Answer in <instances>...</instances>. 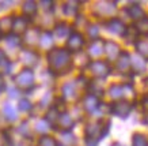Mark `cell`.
I'll return each mask as SVG.
<instances>
[{
  "instance_id": "6da1fadb",
  "label": "cell",
  "mask_w": 148,
  "mask_h": 146,
  "mask_svg": "<svg viewBox=\"0 0 148 146\" xmlns=\"http://www.w3.org/2000/svg\"><path fill=\"white\" fill-rule=\"evenodd\" d=\"M48 67L49 71L57 75L68 73L72 67V53L67 48H57L53 46L46 53Z\"/></svg>"
},
{
  "instance_id": "5bb4252c",
  "label": "cell",
  "mask_w": 148,
  "mask_h": 146,
  "mask_svg": "<svg viewBox=\"0 0 148 146\" xmlns=\"http://www.w3.org/2000/svg\"><path fill=\"white\" fill-rule=\"evenodd\" d=\"M72 29L67 22H57L54 25L53 29V36H56L57 38H67L71 34Z\"/></svg>"
},
{
  "instance_id": "9c48e42d",
  "label": "cell",
  "mask_w": 148,
  "mask_h": 146,
  "mask_svg": "<svg viewBox=\"0 0 148 146\" xmlns=\"http://www.w3.org/2000/svg\"><path fill=\"white\" fill-rule=\"evenodd\" d=\"M82 105L87 113H94L95 111L101 107V101H99V97L91 94V93H87L82 101Z\"/></svg>"
},
{
  "instance_id": "f1b7e54d",
  "label": "cell",
  "mask_w": 148,
  "mask_h": 146,
  "mask_svg": "<svg viewBox=\"0 0 148 146\" xmlns=\"http://www.w3.org/2000/svg\"><path fill=\"white\" fill-rule=\"evenodd\" d=\"M132 146H148V137L141 132H135L132 135Z\"/></svg>"
},
{
  "instance_id": "8d00e7d4",
  "label": "cell",
  "mask_w": 148,
  "mask_h": 146,
  "mask_svg": "<svg viewBox=\"0 0 148 146\" xmlns=\"http://www.w3.org/2000/svg\"><path fill=\"white\" fill-rule=\"evenodd\" d=\"M49 128H50V126L48 124V122H46L45 119H41V120H38V122L36 123V131L37 132H41L42 135H44V134H45Z\"/></svg>"
},
{
  "instance_id": "f6af8a7d",
  "label": "cell",
  "mask_w": 148,
  "mask_h": 146,
  "mask_svg": "<svg viewBox=\"0 0 148 146\" xmlns=\"http://www.w3.org/2000/svg\"><path fill=\"white\" fill-rule=\"evenodd\" d=\"M143 87H144V90L148 93V78H145L143 81Z\"/></svg>"
},
{
  "instance_id": "7a4b0ae2",
  "label": "cell",
  "mask_w": 148,
  "mask_h": 146,
  "mask_svg": "<svg viewBox=\"0 0 148 146\" xmlns=\"http://www.w3.org/2000/svg\"><path fill=\"white\" fill-rule=\"evenodd\" d=\"M14 82L16 85V89L22 91H30L36 87V77H34V71L32 69H22L15 77H14Z\"/></svg>"
},
{
  "instance_id": "83f0119b",
  "label": "cell",
  "mask_w": 148,
  "mask_h": 146,
  "mask_svg": "<svg viewBox=\"0 0 148 146\" xmlns=\"http://www.w3.org/2000/svg\"><path fill=\"white\" fill-rule=\"evenodd\" d=\"M139 36H148V17H144L133 25Z\"/></svg>"
},
{
  "instance_id": "836d02e7",
  "label": "cell",
  "mask_w": 148,
  "mask_h": 146,
  "mask_svg": "<svg viewBox=\"0 0 148 146\" xmlns=\"http://www.w3.org/2000/svg\"><path fill=\"white\" fill-rule=\"evenodd\" d=\"M109 96L117 101L122 98V85H112L109 87Z\"/></svg>"
},
{
  "instance_id": "b9f144b4",
  "label": "cell",
  "mask_w": 148,
  "mask_h": 146,
  "mask_svg": "<svg viewBox=\"0 0 148 146\" xmlns=\"http://www.w3.org/2000/svg\"><path fill=\"white\" fill-rule=\"evenodd\" d=\"M86 146H98V139H94V138H86Z\"/></svg>"
},
{
  "instance_id": "681fc988",
  "label": "cell",
  "mask_w": 148,
  "mask_h": 146,
  "mask_svg": "<svg viewBox=\"0 0 148 146\" xmlns=\"http://www.w3.org/2000/svg\"><path fill=\"white\" fill-rule=\"evenodd\" d=\"M1 37H3V33H1V30H0V40H1Z\"/></svg>"
},
{
  "instance_id": "30bf717a",
  "label": "cell",
  "mask_w": 148,
  "mask_h": 146,
  "mask_svg": "<svg viewBox=\"0 0 148 146\" xmlns=\"http://www.w3.org/2000/svg\"><path fill=\"white\" fill-rule=\"evenodd\" d=\"M103 53H106V56H108V59L110 62L112 60H117V57L121 53V48H120V45L116 41H105Z\"/></svg>"
},
{
  "instance_id": "1f68e13d",
  "label": "cell",
  "mask_w": 148,
  "mask_h": 146,
  "mask_svg": "<svg viewBox=\"0 0 148 146\" xmlns=\"http://www.w3.org/2000/svg\"><path fill=\"white\" fill-rule=\"evenodd\" d=\"M57 143L58 142L52 135H48V134H44L38 139V146H57Z\"/></svg>"
},
{
  "instance_id": "7bdbcfd3",
  "label": "cell",
  "mask_w": 148,
  "mask_h": 146,
  "mask_svg": "<svg viewBox=\"0 0 148 146\" xmlns=\"http://www.w3.org/2000/svg\"><path fill=\"white\" fill-rule=\"evenodd\" d=\"M5 90V81H4V77H3V74L0 73V94Z\"/></svg>"
},
{
  "instance_id": "ba28073f",
  "label": "cell",
  "mask_w": 148,
  "mask_h": 146,
  "mask_svg": "<svg viewBox=\"0 0 148 146\" xmlns=\"http://www.w3.org/2000/svg\"><path fill=\"white\" fill-rule=\"evenodd\" d=\"M105 26H106L108 32L117 34V36H124V33L126 30L125 22H122L120 18H110L109 21L105 22Z\"/></svg>"
},
{
  "instance_id": "44dd1931",
  "label": "cell",
  "mask_w": 148,
  "mask_h": 146,
  "mask_svg": "<svg viewBox=\"0 0 148 146\" xmlns=\"http://www.w3.org/2000/svg\"><path fill=\"white\" fill-rule=\"evenodd\" d=\"M147 69V62L140 57V56H136V57H130V70H133L136 74L144 73Z\"/></svg>"
},
{
  "instance_id": "52a82bcc",
  "label": "cell",
  "mask_w": 148,
  "mask_h": 146,
  "mask_svg": "<svg viewBox=\"0 0 148 146\" xmlns=\"http://www.w3.org/2000/svg\"><path fill=\"white\" fill-rule=\"evenodd\" d=\"M21 60L23 62V64L26 66V69H32L34 66L38 64V60H40V55L38 52L34 51L33 48H25L21 52Z\"/></svg>"
},
{
  "instance_id": "ee69618b",
  "label": "cell",
  "mask_w": 148,
  "mask_h": 146,
  "mask_svg": "<svg viewBox=\"0 0 148 146\" xmlns=\"http://www.w3.org/2000/svg\"><path fill=\"white\" fill-rule=\"evenodd\" d=\"M18 89L16 87H12V89H10V93H8V96L11 97V98H14V97H16L18 96Z\"/></svg>"
},
{
  "instance_id": "ac0fdd59",
  "label": "cell",
  "mask_w": 148,
  "mask_h": 146,
  "mask_svg": "<svg viewBox=\"0 0 148 146\" xmlns=\"http://www.w3.org/2000/svg\"><path fill=\"white\" fill-rule=\"evenodd\" d=\"M103 45H105V41L101 38L92 40L90 46H88V55L91 57H99L103 53Z\"/></svg>"
},
{
  "instance_id": "7dc6e473",
  "label": "cell",
  "mask_w": 148,
  "mask_h": 146,
  "mask_svg": "<svg viewBox=\"0 0 148 146\" xmlns=\"http://www.w3.org/2000/svg\"><path fill=\"white\" fill-rule=\"evenodd\" d=\"M112 146H125V145H122V143H120V142H113Z\"/></svg>"
},
{
  "instance_id": "3957f363",
  "label": "cell",
  "mask_w": 148,
  "mask_h": 146,
  "mask_svg": "<svg viewBox=\"0 0 148 146\" xmlns=\"http://www.w3.org/2000/svg\"><path fill=\"white\" fill-rule=\"evenodd\" d=\"M88 70L91 71V74L94 75L95 78L98 79H102V78H106L109 74L112 73V67L108 62L105 60H92L87 64Z\"/></svg>"
},
{
  "instance_id": "8fae6325",
  "label": "cell",
  "mask_w": 148,
  "mask_h": 146,
  "mask_svg": "<svg viewBox=\"0 0 148 146\" xmlns=\"http://www.w3.org/2000/svg\"><path fill=\"white\" fill-rule=\"evenodd\" d=\"M116 69L122 74H128L130 71V55L128 52H121L116 60Z\"/></svg>"
},
{
  "instance_id": "9a60e30c",
  "label": "cell",
  "mask_w": 148,
  "mask_h": 146,
  "mask_svg": "<svg viewBox=\"0 0 148 146\" xmlns=\"http://www.w3.org/2000/svg\"><path fill=\"white\" fill-rule=\"evenodd\" d=\"M126 14H128V17H129V18L135 19L136 22H137V21H140V19H143L144 17H147V14H145V11L143 10V7H141V6H139L137 3L129 6V7L126 8Z\"/></svg>"
},
{
  "instance_id": "8992f818",
  "label": "cell",
  "mask_w": 148,
  "mask_h": 146,
  "mask_svg": "<svg viewBox=\"0 0 148 146\" xmlns=\"http://www.w3.org/2000/svg\"><path fill=\"white\" fill-rule=\"evenodd\" d=\"M29 22L30 19L25 15H15L12 17V25H11V33L15 36H23L29 30Z\"/></svg>"
},
{
  "instance_id": "ffe728a7",
  "label": "cell",
  "mask_w": 148,
  "mask_h": 146,
  "mask_svg": "<svg viewBox=\"0 0 148 146\" xmlns=\"http://www.w3.org/2000/svg\"><path fill=\"white\" fill-rule=\"evenodd\" d=\"M1 113L4 116V119L7 122H15L18 119V112L15 109V107L11 105L10 102H5L3 105V109H1Z\"/></svg>"
},
{
  "instance_id": "60d3db41",
  "label": "cell",
  "mask_w": 148,
  "mask_h": 146,
  "mask_svg": "<svg viewBox=\"0 0 148 146\" xmlns=\"http://www.w3.org/2000/svg\"><path fill=\"white\" fill-rule=\"evenodd\" d=\"M18 131L22 134V137H29V135H30V130H29L27 122H22V123H21V126L18 127Z\"/></svg>"
},
{
  "instance_id": "74e56055",
  "label": "cell",
  "mask_w": 148,
  "mask_h": 146,
  "mask_svg": "<svg viewBox=\"0 0 148 146\" xmlns=\"http://www.w3.org/2000/svg\"><path fill=\"white\" fill-rule=\"evenodd\" d=\"M11 25H12V17H4L0 21V30H1V33H3L4 29H8L11 32Z\"/></svg>"
},
{
  "instance_id": "7c38bea8",
  "label": "cell",
  "mask_w": 148,
  "mask_h": 146,
  "mask_svg": "<svg viewBox=\"0 0 148 146\" xmlns=\"http://www.w3.org/2000/svg\"><path fill=\"white\" fill-rule=\"evenodd\" d=\"M101 131H102V120L88 123L84 128L86 138H94V139H98V141L99 137H101Z\"/></svg>"
},
{
  "instance_id": "d6986e66",
  "label": "cell",
  "mask_w": 148,
  "mask_h": 146,
  "mask_svg": "<svg viewBox=\"0 0 148 146\" xmlns=\"http://www.w3.org/2000/svg\"><path fill=\"white\" fill-rule=\"evenodd\" d=\"M37 11H38V3L34 1V0H26L25 3L22 4V12L25 17L30 19L32 17L37 14Z\"/></svg>"
},
{
  "instance_id": "4fadbf2b",
  "label": "cell",
  "mask_w": 148,
  "mask_h": 146,
  "mask_svg": "<svg viewBox=\"0 0 148 146\" xmlns=\"http://www.w3.org/2000/svg\"><path fill=\"white\" fill-rule=\"evenodd\" d=\"M73 124H75V122H73V118H72V116L68 113V112H64V113L60 115L58 122H57V124H56V126H60V130H61V132H68V131H71V130H72Z\"/></svg>"
},
{
  "instance_id": "5b68a950",
  "label": "cell",
  "mask_w": 148,
  "mask_h": 146,
  "mask_svg": "<svg viewBox=\"0 0 148 146\" xmlns=\"http://www.w3.org/2000/svg\"><path fill=\"white\" fill-rule=\"evenodd\" d=\"M86 45V38L80 32L72 30L71 34L67 37V49L69 52H80Z\"/></svg>"
},
{
  "instance_id": "2e32d148",
  "label": "cell",
  "mask_w": 148,
  "mask_h": 146,
  "mask_svg": "<svg viewBox=\"0 0 148 146\" xmlns=\"http://www.w3.org/2000/svg\"><path fill=\"white\" fill-rule=\"evenodd\" d=\"M61 93H63V98H75L77 96V85L75 81L72 82H65L61 86Z\"/></svg>"
},
{
  "instance_id": "c3c4849f",
  "label": "cell",
  "mask_w": 148,
  "mask_h": 146,
  "mask_svg": "<svg viewBox=\"0 0 148 146\" xmlns=\"http://www.w3.org/2000/svg\"><path fill=\"white\" fill-rule=\"evenodd\" d=\"M57 146H68V145H64V143H57Z\"/></svg>"
},
{
  "instance_id": "603a6c76",
  "label": "cell",
  "mask_w": 148,
  "mask_h": 146,
  "mask_svg": "<svg viewBox=\"0 0 148 146\" xmlns=\"http://www.w3.org/2000/svg\"><path fill=\"white\" fill-rule=\"evenodd\" d=\"M53 33L52 32H48V30H45V32H42L40 34V40H38V42H40V45L42 46V48H49V49H52L53 48ZM48 49V51H49Z\"/></svg>"
},
{
  "instance_id": "e0dca14e",
  "label": "cell",
  "mask_w": 148,
  "mask_h": 146,
  "mask_svg": "<svg viewBox=\"0 0 148 146\" xmlns=\"http://www.w3.org/2000/svg\"><path fill=\"white\" fill-rule=\"evenodd\" d=\"M95 8H97V14L98 15H112L114 11H116V1L113 3V1H103V3H97L95 6Z\"/></svg>"
},
{
  "instance_id": "d6a6232c",
  "label": "cell",
  "mask_w": 148,
  "mask_h": 146,
  "mask_svg": "<svg viewBox=\"0 0 148 146\" xmlns=\"http://www.w3.org/2000/svg\"><path fill=\"white\" fill-rule=\"evenodd\" d=\"M99 32H101L99 25H97V23L87 25V36L91 38V41H92V40H97V38H99Z\"/></svg>"
},
{
  "instance_id": "d4e9b609",
  "label": "cell",
  "mask_w": 148,
  "mask_h": 146,
  "mask_svg": "<svg viewBox=\"0 0 148 146\" xmlns=\"http://www.w3.org/2000/svg\"><path fill=\"white\" fill-rule=\"evenodd\" d=\"M135 48L137 51V53H139L140 57H143L145 62L148 60V42L145 40H141L139 38L137 41L135 42Z\"/></svg>"
},
{
  "instance_id": "484cf974",
  "label": "cell",
  "mask_w": 148,
  "mask_h": 146,
  "mask_svg": "<svg viewBox=\"0 0 148 146\" xmlns=\"http://www.w3.org/2000/svg\"><path fill=\"white\" fill-rule=\"evenodd\" d=\"M40 34H41V32H40V29H37V28H34V29H29L23 36H25V41L29 44V45H33V44H37V41L40 40Z\"/></svg>"
},
{
  "instance_id": "277c9868",
  "label": "cell",
  "mask_w": 148,
  "mask_h": 146,
  "mask_svg": "<svg viewBox=\"0 0 148 146\" xmlns=\"http://www.w3.org/2000/svg\"><path fill=\"white\" fill-rule=\"evenodd\" d=\"M132 109H133V104L126 100H118L110 105L112 115H114V116H117L120 119H126L130 115Z\"/></svg>"
},
{
  "instance_id": "f35d334b",
  "label": "cell",
  "mask_w": 148,
  "mask_h": 146,
  "mask_svg": "<svg viewBox=\"0 0 148 146\" xmlns=\"http://www.w3.org/2000/svg\"><path fill=\"white\" fill-rule=\"evenodd\" d=\"M40 6L42 7V10L44 11H53L54 10V3L53 1H50V0H42V1H40Z\"/></svg>"
},
{
  "instance_id": "4316f807",
  "label": "cell",
  "mask_w": 148,
  "mask_h": 146,
  "mask_svg": "<svg viewBox=\"0 0 148 146\" xmlns=\"http://www.w3.org/2000/svg\"><path fill=\"white\" fill-rule=\"evenodd\" d=\"M11 69H12V63L11 60L7 57L5 52L3 49H0V70L4 74H10L11 73Z\"/></svg>"
},
{
  "instance_id": "ab89813d",
  "label": "cell",
  "mask_w": 148,
  "mask_h": 146,
  "mask_svg": "<svg viewBox=\"0 0 148 146\" xmlns=\"http://www.w3.org/2000/svg\"><path fill=\"white\" fill-rule=\"evenodd\" d=\"M61 134H63V139L65 141V143H64V145L71 146V145H73V143H75V141H76V139H75V137H73L69 131H68V132H61Z\"/></svg>"
},
{
  "instance_id": "7402d4cb",
  "label": "cell",
  "mask_w": 148,
  "mask_h": 146,
  "mask_svg": "<svg viewBox=\"0 0 148 146\" xmlns=\"http://www.w3.org/2000/svg\"><path fill=\"white\" fill-rule=\"evenodd\" d=\"M60 112H58L56 108H54L53 105L50 107L49 109L46 111V113H45V120L48 122V124H49L52 128H56V124H57V122H58V118H60Z\"/></svg>"
},
{
  "instance_id": "cb8c5ba5",
  "label": "cell",
  "mask_w": 148,
  "mask_h": 146,
  "mask_svg": "<svg viewBox=\"0 0 148 146\" xmlns=\"http://www.w3.org/2000/svg\"><path fill=\"white\" fill-rule=\"evenodd\" d=\"M79 1H67L63 6V11L67 17H76L79 11Z\"/></svg>"
},
{
  "instance_id": "bcb514c9",
  "label": "cell",
  "mask_w": 148,
  "mask_h": 146,
  "mask_svg": "<svg viewBox=\"0 0 148 146\" xmlns=\"http://www.w3.org/2000/svg\"><path fill=\"white\" fill-rule=\"evenodd\" d=\"M141 122H143V124H145V126H148V112L145 115H144L143 116V120H141Z\"/></svg>"
},
{
  "instance_id": "d590c367",
  "label": "cell",
  "mask_w": 148,
  "mask_h": 146,
  "mask_svg": "<svg viewBox=\"0 0 148 146\" xmlns=\"http://www.w3.org/2000/svg\"><path fill=\"white\" fill-rule=\"evenodd\" d=\"M18 108L22 112H30L33 109V104L29 98H21L18 102Z\"/></svg>"
},
{
  "instance_id": "4dcf8cb0",
  "label": "cell",
  "mask_w": 148,
  "mask_h": 146,
  "mask_svg": "<svg viewBox=\"0 0 148 146\" xmlns=\"http://www.w3.org/2000/svg\"><path fill=\"white\" fill-rule=\"evenodd\" d=\"M122 37H125L126 41L130 42V44H135V42L139 40V34H137V32H136V29L133 25H132V26H126V30Z\"/></svg>"
},
{
  "instance_id": "e575fe53",
  "label": "cell",
  "mask_w": 148,
  "mask_h": 146,
  "mask_svg": "<svg viewBox=\"0 0 148 146\" xmlns=\"http://www.w3.org/2000/svg\"><path fill=\"white\" fill-rule=\"evenodd\" d=\"M56 108V109L60 112V113H64V112H67V101L64 100L63 97H60V98H56L53 101V104H52Z\"/></svg>"
},
{
  "instance_id": "f546056e",
  "label": "cell",
  "mask_w": 148,
  "mask_h": 146,
  "mask_svg": "<svg viewBox=\"0 0 148 146\" xmlns=\"http://www.w3.org/2000/svg\"><path fill=\"white\" fill-rule=\"evenodd\" d=\"M5 42H7V45L11 46V48H18V46L22 45L23 38H21L19 36H15L12 33H7V34H5Z\"/></svg>"
}]
</instances>
